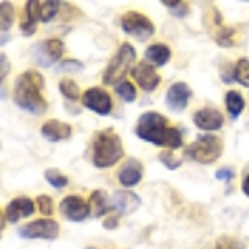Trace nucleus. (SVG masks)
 <instances>
[{"label":"nucleus","mask_w":249,"mask_h":249,"mask_svg":"<svg viewBox=\"0 0 249 249\" xmlns=\"http://www.w3.org/2000/svg\"><path fill=\"white\" fill-rule=\"evenodd\" d=\"M135 133L143 142L168 148V150L183 146L181 131L175 126H170L166 116L158 111H144L136 122Z\"/></svg>","instance_id":"nucleus-1"},{"label":"nucleus","mask_w":249,"mask_h":249,"mask_svg":"<svg viewBox=\"0 0 249 249\" xmlns=\"http://www.w3.org/2000/svg\"><path fill=\"white\" fill-rule=\"evenodd\" d=\"M45 80L42 73L34 68L20 73L14 82V102L20 110L30 115L42 116L47 113L48 103L42 95Z\"/></svg>","instance_id":"nucleus-2"},{"label":"nucleus","mask_w":249,"mask_h":249,"mask_svg":"<svg viewBox=\"0 0 249 249\" xmlns=\"http://www.w3.org/2000/svg\"><path fill=\"white\" fill-rule=\"evenodd\" d=\"M124 150L120 135L113 128L102 130L95 135L91 143V163L95 168H110L123 158Z\"/></svg>","instance_id":"nucleus-3"},{"label":"nucleus","mask_w":249,"mask_h":249,"mask_svg":"<svg viewBox=\"0 0 249 249\" xmlns=\"http://www.w3.org/2000/svg\"><path fill=\"white\" fill-rule=\"evenodd\" d=\"M135 60H136V52L130 43H122V47L118 48L116 55L110 60V63L107 65L105 71H103V85H118V83L124 82L126 73L135 68Z\"/></svg>","instance_id":"nucleus-4"},{"label":"nucleus","mask_w":249,"mask_h":249,"mask_svg":"<svg viewBox=\"0 0 249 249\" xmlns=\"http://www.w3.org/2000/svg\"><path fill=\"white\" fill-rule=\"evenodd\" d=\"M223 155V142L216 135H201L184 148V158L201 164H211Z\"/></svg>","instance_id":"nucleus-5"},{"label":"nucleus","mask_w":249,"mask_h":249,"mask_svg":"<svg viewBox=\"0 0 249 249\" xmlns=\"http://www.w3.org/2000/svg\"><path fill=\"white\" fill-rule=\"evenodd\" d=\"M120 25H122V30L130 37H135L140 42H144L150 37L155 35V23L151 22L150 18L144 14H140V12H126V14L122 15L120 18Z\"/></svg>","instance_id":"nucleus-6"},{"label":"nucleus","mask_w":249,"mask_h":249,"mask_svg":"<svg viewBox=\"0 0 249 249\" xmlns=\"http://www.w3.org/2000/svg\"><path fill=\"white\" fill-rule=\"evenodd\" d=\"M63 42L58 38H48L37 42L34 47L30 48V53L34 57L35 62L40 67H52L55 62H58L63 55Z\"/></svg>","instance_id":"nucleus-7"},{"label":"nucleus","mask_w":249,"mask_h":249,"mask_svg":"<svg viewBox=\"0 0 249 249\" xmlns=\"http://www.w3.org/2000/svg\"><path fill=\"white\" fill-rule=\"evenodd\" d=\"M60 232V226L55 219L43 218L23 224L18 230V236L23 239H55Z\"/></svg>","instance_id":"nucleus-8"},{"label":"nucleus","mask_w":249,"mask_h":249,"mask_svg":"<svg viewBox=\"0 0 249 249\" xmlns=\"http://www.w3.org/2000/svg\"><path fill=\"white\" fill-rule=\"evenodd\" d=\"M83 107L87 110L95 111L100 116H107L111 113V108H113V102H111V96L107 90L100 87H91L83 93L82 100Z\"/></svg>","instance_id":"nucleus-9"},{"label":"nucleus","mask_w":249,"mask_h":249,"mask_svg":"<svg viewBox=\"0 0 249 249\" xmlns=\"http://www.w3.org/2000/svg\"><path fill=\"white\" fill-rule=\"evenodd\" d=\"M60 213L65 219L80 223L90 216V206L82 196L70 195L60 201Z\"/></svg>","instance_id":"nucleus-10"},{"label":"nucleus","mask_w":249,"mask_h":249,"mask_svg":"<svg viewBox=\"0 0 249 249\" xmlns=\"http://www.w3.org/2000/svg\"><path fill=\"white\" fill-rule=\"evenodd\" d=\"M193 95V90L190 85L184 82H175L173 85L168 88L166 96H164V103L175 113H181L183 110H186L190 98Z\"/></svg>","instance_id":"nucleus-11"},{"label":"nucleus","mask_w":249,"mask_h":249,"mask_svg":"<svg viewBox=\"0 0 249 249\" xmlns=\"http://www.w3.org/2000/svg\"><path fill=\"white\" fill-rule=\"evenodd\" d=\"M131 77L135 78V82L138 83V87L144 91H155L158 88L161 77L158 75V71L155 70L153 65H150L148 62L138 63L133 70H131Z\"/></svg>","instance_id":"nucleus-12"},{"label":"nucleus","mask_w":249,"mask_h":249,"mask_svg":"<svg viewBox=\"0 0 249 249\" xmlns=\"http://www.w3.org/2000/svg\"><path fill=\"white\" fill-rule=\"evenodd\" d=\"M193 122H195V124L199 128V130H203L208 133V131H216L223 126L224 116L219 110H216V108L206 107V108H201V110L195 111Z\"/></svg>","instance_id":"nucleus-13"},{"label":"nucleus","mask_w":249,"mask_h":249,"mask_svg":"<svg viewBox=\"0 0 249 249\" xmlns=\"http://www.w3.org/2000/svg\"><path fill=\"white\" fill-rule=\"evenodd\" d=\"M118 181L124 188L136 186L143 178V164L136 158H128L123 163V166L118 170Z\"/></svg>","instance_id":"nucleus-14"},{"label":"nucleus","mask_w":249,"mask_h":249,"mask_svg":"<svg viewBox=\"0 0 249 249\" xmlns=\"http://www.w3.org/2000/svg\"><path fill=\"white\" fill-rule=\"evenodd\" d=\"M111 210H116L120 214H131L140 208L142 199L133 191H115L110 198Z\"/></svg>","instance_id":"nucleus-15"},{"label":"nucleus","mask_w":249,"mask_h":249,"mask_svg":"<svg viewBox=\"0 0 249 249\" xmlns=\"http://www.w3.org/2000/svg\"><path fill=\"white\" fill-rule=\"evenodd\" d=\"M5 218L10 221V223H17L18 219L22 218H29L35 213V204L30 198L27 196H18V198H14L12 201L5 206Z\"/></svg>","instance_id":"nucleus-16"},{"label":"nucleus","mask_w":249,"mask_h":249,"mask_svg":"<svg viewBox=\"0 0 249 249\" xmlns=\"http://www.w3.org/2000/svg\"><path fill=\"white\" fill-rule=\"evenodd\" d=\"M71 126L65 122L60 120H48L42 124V136L47 138L48 142H63L71 136Z\"/></svg>","instance_id":"nucleus-17"},{"label":"nucleus","mask_w":249,"mask_h":249,"mask_svg":"<svg viewBox=\"0 0 249 249\" xmlns=\"http://www.w3.org/2000/svg\"><path fill=\"white\" fill-rule=\"evenodd\" d=\"M171 48L166 43H153L144 50V60L153 67H163L170 62Z\"/></svg>","instance_id":"nucleus-18"},{"label":"nucleus","mask_w":249,"mask_h":249,"mask_svg":"<svg viewBox=\"0 0 249 249\" xmlns=\"http://www.w3.org/2000/svg\"><path fill=\"white\" fill-rule=\"evenodd\" d=\"M38 0H29L25 3V18L20 23V30L25 37L34 35V32L37 30V22H38Z\"/></svg>","instance_id":"nucleus-19"},{"label":"nucleus","mask_w":249,"mask_h":249,"mask_svg":"<svg viewBox=\"0 0 249 249\" xmlns=\"http://www.w3.org/2000/svg\"><path fill=\"white\" fill-rule=\"evenodd\" d=\"M88 206H90V216H93V218H100V216H103L111 210L110 198L102 190L91 193L90 199H88Z\"/></svg>","instance_id":"nucleus-20"},{"label":"nucleus","mask_w":249,"mask_h":249,"mask_svg":"<svg viewBox=\"0 0 249 249\" xmlns=\"http://www.w3.org/2000/svg\"><path fill=\"white\" fill-rule=\"evenodd\" d=\"M224 103H226V108H228V113L232 120H238L239 115L243 113L244 107H246V102H244L243 95L236 90H230L224 96Z\"/></svg>","instance_id":"nucleus-21"},{"label":"nucleus","mask_w":249,"mask_h":249,"mask_svg":"<svg viewBox=\"0 0 249 249\" xmlns=\"http://www.w3.org/2000/svg\"><path fill=\"white\" fill-rule=\"evenodd\" d=\"M60 10V2H53V0H47V2H38L37 12L40 22H50Z\"/></svg>","instance_id":"nucleus-22"},{"label":"nucleus","mask_w":249,"mask_h":249,"mask_svg":"<svg viewBox=\"0 0 249 249\" xmlns=\"http://www.w3.org/2000/svg\"><path fill=\"white\" fill-rule=\"evenodd\" d=\"M232 80L249 88V58H239L232 70Z\"/></svg>","instance_id":"nucleus-23"},{"label":"nucleus","mask_w":249,"mask_h":249,"mask_svg":"<svg viewBox=\"0 0 249 249\" xmlns=\"http://www.w3.org/2000/svg\"><path fill=\"white\" fill-rule=\"evenodd\" d=\"M58 90H60V93L65 96L67 100H70V102H77L80 98V88L77 85V82H73L71 78L60 80Z\"/></svg>","instance_id":"nucleus-24"},{"label":"nucleus","mask_w":249,"mask_h":249,"mask_svg":"<svg viewBox=\"0 0 249 249\" xmlns=\"http://www.w3.org/2000/svg\"><path fill=\"white\" fill-rule=\"evenodd\" d=\"M12 23H14V7L10 2L0 3V32L2 35L10 30Z\"/></svg>","instance_id":"nucleus-25"},{"label":"nucleus","mask_w":249,"mask_h":249,"mask_svg":"<svg viewBox=\"0 0 249 249\" xmlns=\"http://www.w3.org/2000/svg\"><path fill=\"white\" fill-rule=\"evenodd\" d=\"M115 91H116V95H118L120 98L126 103H133L136 100V88H135L133 83L128 82V80L118 83V85L115 87Z\"/></svg>","instance_id":"nucleus-26"},{"label":"nucleus","mask_w":249,"mask_h":249,"mask_svg":"<svg viewBox=\"0 0 249 249\" xmlns=\"http://www.w3.org/2000/svg\"><path fill=\"white\" fill-rule=\"evenodd\" d=\"M45 179L55 190H62L68 184V176L60 173V170H55V168H50V170L45 171Z\"/></svg>","instance_id":"nucleus-27"},{"label":"nucleus","mask_w":249,"mask_h":249,"mask_svg":"<svg viewBox=\"0 0 249 249\" xmlns=\"http://www.w3.org/2000/svg\"><path fill=\"white\" fill-rule=\"evenodd\" d=\"M218 45L228 48L234 45V29L232 27H219V30L214 35Z\"/></svg>","instance_id":"nucleus-28"},{"label":"nucleus","mask_w":249,"mask_h":249,"mask_svg":"<svg viewBox=\"0 0 249 249\" xmlns=\"http://www.w3.org/2000/svg\"><path fill=\"white\" fill-rule=\"evenodd\" d=\"M161 3L164 7H168V10H170L175 17L183 18L190 14V7H188L186 2H170V0H163Z\"/></svg>","instance_id":"nucleus-29"},{"label":"nucleus","mask_w":249,"mask_h":249,"mask_svg":"<svg viewBox=\"0 0 249 249\" xmlns=\"http://www.w3.org/2000/svg\"><path fill=\"white\" fill-rule=\"evenodd\" d=\"M214 249H246V246L236 238H231V236H221V238L216 241Z\"/></svg>","instance_id":"nucleus-30"},{"label":"nucleus","mask_w":249,"mask_h":249,"mask_svg":"<svg viewBox=\"0 0 249 249\" xmlns=\"http://www.w3.org/2000/svg\"><path fill=\"white\" fill-rule=\"evenodd\" d=\"M37 206H38L40 213H42L43 216H48V218H50V216L53 214V211H55L53 199H52L50 196H47V195L38 196V198H37Z\"/></svg>","instance_id":"nucleus-31"},{"label":"nucleus","mask_w":249,"mask_h":249,"mask_svg":"<svg viewBox=\"0 0 249 249\" xmlns=\"http://www.w3.org/2000/svg\"><path fill=\"white\" fill-rule=\"evenodd\" d=\"M160 161H161L164 166L168 168V170H176V168L181 166V161L179 160H176L175 156H173L171 151H163V153H160Z\"/></svg>","instance_id":"nucleus-32"},{"label":"nucleus","mask_w":249,"mask_h":249,"mask_svg":"<svg viewBox=\"0 0 249 249\" xmlns=\"http://www.w3.org/2000/svg\"><path fill=\"white\" fill-rule=\"evenodd\" d=\"M60 68L65 71H82L83 70V63L78 60H63L60 63Z\"/></svg>","instance_id":"nucleus-33"},{"label":"nucleus","mask_w":249,"mask_h":249,"mask_svg":"<svg viewBox=\"0 0 249 249\" xmlns=\"http://www.w3.org/2000/svg\"><path fill=\"white\" fill-rule=\"evenodd\" d=\"M216 178H218L219 181H226V183H230L231 179L234 178V170H232V168H228V166L219 168V170L216 171Z\"/></svg>","instance_id":"nucleus-34"},{"label":"nucleus","mask_w":249,"mask_h":249,"mask_svg":"<svg viewBox=\"0 0 249 249\" xmlns=\"http://www.w3.org/2000/svg\"><path fill=\"white\" fill-rule=\"evenodd\" d=\"M0 80H5V77L9 75V70H10V63H9V58H7V55L5 53H2L0 55Z\"/></svg>","instance_id":"nucleus-35"},{"label":"nucleus","mask_w":249,"mask_h":249,"mask_svg":"<svg viewBox=\"0 0 249 249\" xmlns=\"http://www.w3.org/2000/svg\"><path fill=\"white\" fill-rule=\"evenodd\" d=\"M118 226V216H110V218H107L105 221H103V228L105 230H113V228Z\"/></svg>","instance_id":"nucleus-36"},{"label":"nucleus","mask_w":249,"mask_h":249,"mask_svg":"<svg viewBox=\"0 0 249 249\" xmlns=\"http://www.w3.org/2000/svg\"><path fill=\"white\" fill-rule=\"evenodd\" d=\"M241 190H243L244 195L249 198V173L246 176H244V179H243V183H241Z\"/></svg>","instance_id":"nucleus-37"},{"label":"nucleus","mask_w":249,"mask_h":249,"mask_svg":"<svg viewBox=\"0 0 249 249\" xmlns=\"http://www.w3.org/2000/svg\"><path fill=\"white\" fill-rule=\"evenodd\" d=\"M87 249H95V248H91V246H90V248H87Z\"/></svg>","instance_id":"nucleus-38"}]
</instances>
